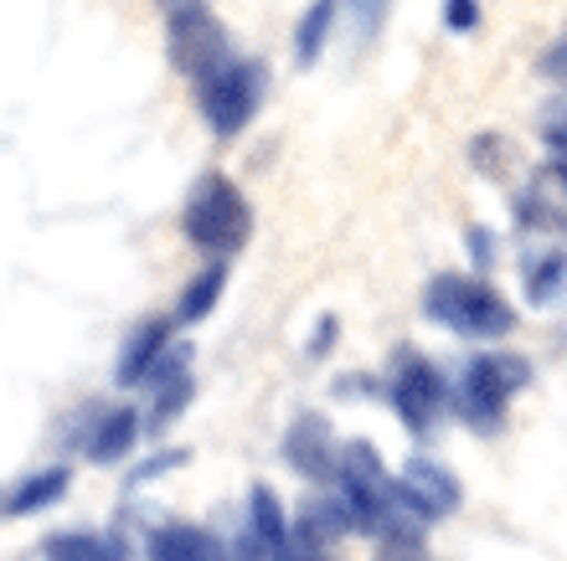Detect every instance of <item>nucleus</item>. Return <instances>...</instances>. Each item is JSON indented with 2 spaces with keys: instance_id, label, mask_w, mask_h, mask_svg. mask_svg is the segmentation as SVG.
<instances>
[{
  "instance_id": "1",
  "label": "nucleus",
  "mask_w": 567,
  "mask_h": 561,
  "mask_svg": "<svg viewBox=\"0 0 567 561\" xmlns=\"http://www.w3.org/2000/svg\"><path fill=\"white\" fill-rule=\"evenodd\" d=\"M423 314L470 340H501L516 330V310L506 304V294H495V283H480L470 273H439L423 289Z\"/></svg>"
},
{
  "instance_id": "2",
  "label": "nucleus",
  "mask_w": 567,
  "mask_h": 561,
  "mask_svg": "<svg viewBox=\"0 0 567 561\" xmlns=\"http://www.w3.org/2000/svg\"><path fill=\"white\" fill-rule=\"evenodd\" d=\"M532 386V361L516 351H485L475 361H464L460 382H454V407L475 433H495L506 423V407L516 392Z\"/></svg>"
},
{
  "instance_id": "3",
  "label": "nucleus",
  "mask_w": 567,
  "mask_h": 561,
  "mask_svg": "<svg viewBox=\"0 0 567 561\" xmlns=\"http://www.w3.org/2000/svg\"><path fill=\"white\" fill-rule=\"evenodd\" d=\"M336 495L346 500L357 531L382 536L388 526L403 520V510H398V479L382 469V454H377L372 444H361V438L341 448V464H336Z\"/></svg>"
},
{
  "instance_id": "4",
  "label": "nucleus",
  "mask_w": 567,
  "mask_h": 561,
  "mask_svg": "<svg viewBox=\"0 0 567 561\" xmlns=\"http://www.w3.org/2000/svg\"><path fill=\"white\" fill-rule=\"evenodd\" d=\"M181 227L202 252H238L248 242V232H254V207L243 201V191L227 176L207 170L186 196Z\"/></svg>"
},
{
  "instance_id": "5",
  "label": "nucleus",
  "mask_w": 567,
  "mask_h": 561,
  "mask_svg": "<svg viewBox=\"0 0 567 561\" xmlns=\"http://www.w3.org/2000/svg\"><path fill=\"white\" fill-rule=\"evenodd\" d=\"M196 104L207 114V124L217 134H238L248 118L258 114L264 104V67L258 62H243V58H227L217 73H207L196 83Z\"/></svg>"
},
{
  "instance_id": "6",
  "label": "nucleus",
  "mask_w": 567,
  "mask_h": 561,
  "mask_svg": "<svg viewBox=\"0 0 567 561\" xmlns=\"http://www.w3.org/2000/svg\"><path fill=\"white\" fill-rule=\"evenodd\" d=\"M392 407H398V417H403V428L413 438H429L449 407L444 371L419 351H398V361H392Z\"/></svg>"
},
{
  "instance_id": "7",
  "label": "nucleus",
  "mask_w": 567,
  "mask_h": 561,
  "mask_svg": "<svg viewBox=\"0 0 567 561\" xmlns=\"http://www.w3.org/2000/svg\"><path fill=\"white\" fill-rule=\"evenodd\" d=\"M165 31H171V58H176V67L192 73L196 83L227 62V31H223V21L207 11V0H192V6L165 11Z\"/></svg>"
},
{
  "instance_id": "8",
  "label": "nucleus",
  "mask_w": 567,
  "mask_h": 561,
  "mask_svg": "<svg viewBox=\"0 0 567 561\" xmlns=\"http://www.w3.org/2000/svg\"><path fill=\"white\" fill-rule=\"evenodd\" d=\"M460 500H464L460 479L429 454H413L403 464V474H398V510H403V520H413V526H433V520L454 516Z\"/></svg>"
},
{
  "instance_id": "9",
  "label": "nucleus",
  "mask_w": 567,
  "mask_h": 561,
  "mask_svg": "<svg viewBox=\"0 0 567 561\" xmlns=\"http://www.w3.org/2000/svg\"><path fill=\"white\" fill-rule=\"evenodd\" d=\"M284 458L295 464L305 479H336V464H341V448L330 438V423L326 417H295L289 433H284Z\"/></svg>"
},
{
  "instance_id": "10",
  "label": "nucleus",
  "mask_w": 567,
  "mask_h": 561,
  "mask_svg": "<svg viewBox=\"0 0 567 561\" xmlns=\"http://www.w3.org/2000/svg\"><path fill=\"white\" fill-rule=\"evenodd\" d=\"M171 325H176V320H145V325H140L135 335H130V345L120 351L114 382H120V386H140V382H150L155 361H161V355L171 351Z\"/></svg>"
},
{
  "instance_id": "11",
  "label": "nucleus",
  "mask_w": 567,
  "mask_h": 561,
  "mask_svg": "<svg viewBox=\"0 0 567 561\" xmlns=\"http://www.w3.org/2000/svg\"><path fill=\"white\" fill-rule=\"evenodd\" d=\"M248 536L264 547L269 561L279 557V551L289 547V536H295V520L284 516V500L269 485H254V495H248Z\"/></svg>"
},
{
  "instance_id": "12",
  "label": "nucleus",
  "mask_w": 567,
  "mask_h": 561,
  "mask_svg": "<svg viewBox=\"0 0 567 561\" xmlns=\"http://www.w3.org/2000/svg\"><path fill=\"white\" fill-rule=\"evenodd\" d=\"M150 561H223V547L202 526L171 520V526H161V531L150 536Z\"/></svg>"
},
{
  "instance_id": "13",
  "label": "nucleus",
  "mask_w": 567,
  "mask_h": 561,
  "mask_svg": "<svg viewBox=\"0 0 567 561\" xmlns=\"http://www.w3.org/2000/svg\"><path fill=\"white\" fill-rule=\"evenodd\" d=\"M351 531H357V526H351V510H346V500L336 495V489H330V495H310L295 516V536H305V541H315V547L341 541V536H351Z\"/></svg>"
},
{
  "instance_id": "14",
  "label": "nucleus",
  "mask_w": 567,
  "mask_h": 561,
  "mask_svg": "<svg viewBox=\"0 0 567 561\" xmlns=\"http://www.w3.org/2000/svg\"><path fill=\"white\" fill-rule=\"evenodd\" d=\"M47 561H130L124 536H93V531H58L42 547Z\"/></svg>"
},
{
  "instance_id": "15",
  "label": "nucleus",
  "mask_w": 567,
  "mask_h": 561,
  "mask_svg": "<svg viewBox=\"0 0 567 561\" xmlns=\"http://www.w3.org/2000/svg\"><path fill=\"white\" fill-rule=\"evenodd\" d=\"M140 438V413L135 407H114V413L99 417V428L89 438V458L93 464H120Z\"/></svg>"
},
{
  "instance_id": "16",
  "label": "nucleus",
  "mask_w": 567,
  "mask_h": 561,
  "mask_svg": "<svg viewBox=\"0 0 567 561\" xmlns=\"http://www.w3.org/2000/svg\"><path fill=\"white\" fill-rule=\"evenodd\" d=\"M68 485H73V474L62 469H42V474H31V479H21L16 485V495L6 500V510L11 516H31V510H47V505H58L62 495H68Z\"/></svg>"
},
{
  "instance_id": "17",
  "label": "nucleus",
  "mask_w": 567,
  "mask_h": 561,
  "mask_svg": "<svg viewBox=\"0 0 567 561\" xmlns=\"http://www.w3.org/2000/svg\"><path fill=\"white\" fill-rule=\"evenodd\" d=\"M223 289H227V263L202 268V273L186 283V294H181V304H176V325H196V320H207V314L217 310Z\"/></svg>"
},
{
  "instance_id": "18",
  "label": "nucleus",
  "mask_w": 567,
  "mask_h": 561,
  "mask_svg": "<svg viewBox=\"0 0 567 561\" xmlns=\"http://www.w3.org/2000/svg\"><path fill=\"white\" fill-rule=\"evenodd\" d=\"M522 279H526V299H532V304H553L567 283V252L547 248V252H537V258H526Z\"/></svg>"
},
{
  "instance_id": "19",
  "label": "nucleus",
  "mask_w": 567,
  "mask_h": 561,
  "mask_svg": "<svg viewBox=\"0 0 567 561\" xmlns=\"http://www.w3.org/2000/svg\"><path fill=\"white\" fill-rule=\"evenodd\" d=\"M336 11H341V0H310V11L299 15V31H295V58L310 67L320 58V46H326L330 27H336Z\"/></svg>"
},
{
  "instance_id": "20",
  "label": "nucleus",
  "mask_w": 567,
  "mask_h": 561,
  "mask_svg": "<svg viewBox=\"0 0 567 561\" xmlns=\"http://www.w3.org/2000/svg\"><path fill=\"white\" fill-rule=\"evenodd\" d=\"M372 561H433L429 541H423V526H413V520H398V526H388V531L377 536Z\"/></svg>"
},
{
  "instance_id": "21",
  "label": "nucleus",
  "mask_w": 567,
  "mask_h": 561,
  "mask_svg": "<svg viewBox=\"0 0 567 561\" xmlns=\"http://www.w3.org/2000/svg\"><path fill=\"white\" fill-rule=\"evenodd\" d=\"M192 397H196L192 371H186V376H171V382H161V386H155V402H150V423H155V428L176 423V417L192 407Z\"/></svg>"
},
{
  "instance_id": "22",
  "label": "nucleus",
  "mask_w": 567,
  "mask_h": 561,
  "mask_svg": "<svg viewBox=\"0 0 567 561\" xmlns=\"http://www.w3.org/2000/svg\"><path fill=\"white\" fill-rule=\"evenodd\" d=\"M480 21V0H449L444 6V27L449 31H470Z\"/></svg>"
},
{
  "instance_id": "23",
  "label": "nucleus",
  "mask_w": 567,
  "mask_h": 561,
  "mask_svg": "<svg viewBox=\"0 0 567 561\" xmlns=\"http://www.w3.org/2000/svg\"><path fill=\"white\" fill-rule=\"evenodd\" d=\"M274 561H330V557H326V547H315L305 536H289V547H284Z\"/></svg>"
},
{
  "instance_id": "24",
  "label": "nucleus",
  "mask_w": 567,
  "mask_h": 561,
  "mask_svg": "<svg viewBox=\"0 0 567 561\" xmlns=\"http://www.w3.org/2000/svg\"><path fill=\"white\" fill-rule=\"evenodd\" d=\"M351 11H357L361 31H377L382 27V15H388V0H351Z\"/></svg>"
},
{
  "instance_id": "25",
  "label": "nucleus",
  "mask_w": 567,
  "mask_h": 561,
  "mask_svg": "<svg viewBox=\"0 0 567 561\" xmlns=\"http://www.w3.org/2000/svg\"><path fill=\"white\" fill-rule=\"evenodd\" d=\"M470 258H475V263H491L495 258V237L485 232V227H470Z\"/></svg>"
},
{
  "instance_id": "26",
  "label": "nucleus",
  "mask_w": 567,
  "mask_h": 561,
  "mask_svg": "<svg viewBox=\"0 0 567 561\" xmlns=\"http://www.w3.org/2000/svg\"><path fill=\"white\" fill-rule=\"evenodd\" d=\"M315 335H320V340H315L310 351H330V345H336V320H320V330H315Z\"/></svg>"
},
{
  "instance_id": "27",
  "label": "nucleus",
  "mask_w": 567,
  "mask_h": 561,
  "mask_svg": "<svg viewBox=\"0 0 567 561\" xmlns=\"http://www.w3.org/2000/svg\"><path fill=\"white\" fill-rule=\"evenodd\" d=\"M553 176H557V180H563V186H567V160H553Z\"/></svg>"
},
{
  "instance_id": "28",
  "label": "nucleus",
  "mask_w": 567,
  "mask_h": 561,
  "mask_svg": "<svg viewBox=\"0 0 567 561\" xmlns=\"http://www.w3.org/2000/svg\"><path fill=\"white\" fill-rule=\"evenodd\" d=\"M223 561H227V557H223Z\"/></svg>"
}]
</instances>
